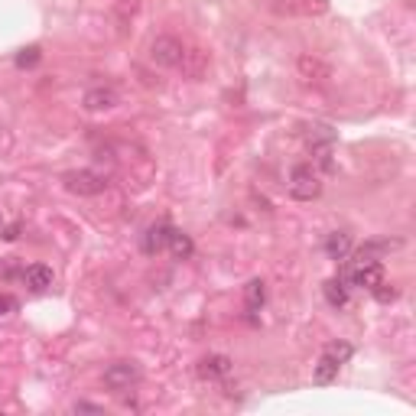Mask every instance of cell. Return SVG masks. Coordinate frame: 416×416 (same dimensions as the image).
I'll return each mask as SVG.
<instances>
[{"label":"cell","mask_w":416,"mask_h":416,"mask_svg":"<svg viewBox=\"0 0 416 416\" xmlns=\"http://www.w3.org/2000/svg\"><path fill=\"white\" fill-rule=\"evenodd\" d=\"M182 56H186V46L176 36H156L150 43V59L160 68H179Z\"/></svg>","instance_id":"4"},{"label":"cell","mask_w":416,"mask_h":416,"mask_svg":"<svg viewBox=\"0 0 416 416\" xmlns=\"http://www.w3.org/2000/svg\"><path fill=\"white\" fill-rule=\"evenodd\" d=\"M231 374V358L228 355H208L199 361V378L205 380H221Z\"/></svg>","instance_id":"8"},{"label":"cell","mask_w":416,"mask_h":416,"mask_svg":"<svg viewBox=\"0 0 416 416\" xmlns=\"http://www.w3.org/2000/svg\"><path fill=\"white\" fill-rule=\"evenodd\" d=\"M290 195L299 202H312L322 195V176L312 163H299L290 172Z\"/></svg>","instance_id":"1"},{"label":"cell","mask_w":416,"mask_h":416,"mask_svg":"<svg viewBox=\"0 0 416 416\" xmlns=\"http://www.w3.org/2000/svg\"><path fill=\"white\" fill-rule=\"evenodd\" d=\"M137 384H140V368L133 361H114L104 368V387L114 390V394H124Z\"/></svg>","instance_id":"3"},{"label":"cell","mask_w":416,"mask_h":416,"mask_svg":"<svg viewBox=\"0 0 416 416\" xmlns=\"http://www.w3.org/2000/svg\"><path fill=\"white\" fill-rule=\"evenodd\" d=\"M75 413H101V407H98V403H75Z\"/></svg>","instance_id":"23"},{"label":"cell","mask_w":416,"mask_h":416,"mask_svg":"<svg viewBox=\"0 0 416 416\" xmlns=\"http://www.w3.org/2000/svg\"><path fill=\"white\" fill-rule=\"evenodd\" d=\"M296 68H299V78H303L306 85H329V78H332V68L322 62L319 56H309V52H303V56L296 59Z\"/></svg>","instance_id":"6"},{"label":"cell","mask_w":416,"mask_h":416,"mask_svg":"<svg viewBox=\"0 0 416 416\" xmlns=\"http://www.w3.org/2000/svg\"><path fill=\"white\" fill-rule=\"evenodd\" d=\"M339 368H341V364H335L332 358L322 355V361L315 364V371H312V380H315V384H332V380L339 378Z\"/></svg>","instance_id":"18"},{"label":"cell","mask_w":416,"mask_h":416,"mask_svg":"<svg viewBox=\"0 0 416 416\" xmlns=\"http://www.w3.org/2000/svg\"><path fill=\"white\" fill-rule=\"evenodd\" d=\"M166 247H170V254L176 257V260H189L192 251H195V244H192V237L186 235V231H176V228H170Z\"/></svg>","instance_id":"12"},{"label":"cell","mask_w":416,"mask_h":416,"mask_svg":"<svg viewBox=\"0 0 416 416\" xmlns=\"http://www.w3.org/2000/svg\"><path fill=\"white\" fill-rule=\"evenodd\" d=\"M0 237H3V241H17V237H20V225H10Z\"/></svg>","instance_id":"24"},{"label":"cell","mask_w":416,"mask_h":416,"mask_svg":"<svg viewBox=\"0 0 416 416\" xmlns=\"http://www.w3.org/2000/svg\"><path fill=\"white\" fill-rule=\"evenodd\" d=\"M274 10H280V13H303V17H312V13H325V10H329V0H286V3H274Z\"/></svg>","instance_id":"9"},{"label":"cell","mask_w":416,"mask_h":416,"mask_svg":"<svg viewBox=\"0 0 416 416\" xmlns=\"http://www.w3.org/2000/svg\"><path fill=\"white\" fill-rule=\"evenodd\" d=\"M62 186H66L72 195H101L107 189V176L95 170H72L62 176Z\"/></svg>","instance_id":"2"},{"label":"cell","mask_w":416,"mask_h":416,"mask_svg":"<svg viewBox=\"0 0 416 416\" xmlns=\"http://www.w3.org/2000/svg\"><path fill=\"white\" fill-rule=\"evenodd\" d=\"M325 254H329L332 260H345V257L351 254V235L348 231H332V235L325 237Z\"/></svg>","instance_id":"13"},{"label":"cell","mask_w":416,"mask_h":416,"mask_svg":"<svg viewBox=\"0 0 416 416\" xmlns=\"http://www.w3.org/2000/svg\"><path fill=\"white\" fill-rule=\"evenodd\" d=\"M325 299H329V306H335V309H341V306L348 303V286H345V280L341 276H332V280H325Z\"/></svg>","instance_id":"16"},{"label":"cell","mask_w":416,"mask_h":416,"mask_svg":"<svg viewBox=\"0 0 416 416\" xmlns=\"http://www.w3.org/2000/svg\"><path fill=\"white\" fill-rule=\"evenodd\" d=\"M351 355H355V348H351L348 341H332V345H325V358H332L335 364H345Z\"/></svg>","instance_id":"19"},{"label":"cell","mask_w":416,"mask_h":416,"mask_svg":"<svg viewBox=\"0 0 416 416\" xmlns=\"http://www.w3.org/2000/svg\"><path fill=\"white\" fill-rule=\"evenodd\" d=\"M400 241H390V237H378V241H368V244L358 247V260H380L384 254H390V251H397Z\"/></svg>","instance_id":"11"},{"label":"cell","mask_w":416,"mask_h":416,"mask_svg":"<svg viewBox=\"0 0 416 416\" xmlns=\"http://www.w3.org/2000/svg\"><path fill=\"white\" fill-rule=\"evenodd\" d=\"M348 280L361 290H374L384 280V267H380V260H358L355 257V264L348 267Z\"/></svg>","instance_id":"5"},{"label":"cell","mask_w":416,"mask_h":416,"mask_svg":"<svg viewBox=\"0 0 416 416\" xmlns=\"http://www.w3.org/2000/svg\"><path fill=\"white\" fill-rule=\"evenodd\" d=\"M39 59H43L39 46H29V49H23V52L17 56V66H20V68H33V66L39 62Z\"/></svg>","instance_id":"20"},{"label":"cell","mask_w":416,"mask_h":416,"mask_svg":"<svg viewBox=\"0 0 416 416\" xmlns=\"http://www.w3.org/2000/svg\"><path fill=\"white\" fill-rule=\"evenodd\" d=\"M179 68L186 72L189 78H202V72L208 68V56L202 52V49H186V56H182Z\"/></svg>","instance_id":"14"},{"label":"cell","mask_w":416,"mask_h":416,"mask_svg":"<svg viewBox=\"0 0 416 416\" xmlns=\"http://www.w3.org/2000/svg\"><path fill=\"white\" fill-rule=\"evenodd\" d=\"M13 309H17V299H13V296H0V319L10 315Z\"/></svg>","instance_id":"22"},{"label":"cell","mask_w":416,"mask_h":416,"mask_svg":"<svg viewBox=\"0 0 416 416\" xmlns=\"http://www.w3.org/2000/svg\"><path fill=\"white\" fill-rule=\"evenodd\" d=\"M166 237H170V225H153L147 228V237H143V251L147 254H160L166 247Z\"/></svg>","instance_id":"15"},{"label":"cell","mask_w":416,"mask_h":416,"mask_svg":"<svg viewBox=\"0 0 416 416\" xmlns=\"http://www.w3.org/2000/svg\"><path fill=\"white\" fill-rule=\"evenodd\" d=\"M267 299V290H264V280H251V283L244 286V303L251 312H257L260 306H264Z\"/></svg>","instance_id":"17"},{"label":"cell","mask_w":416,"mask_h":416,"mask_svg":"<svg viewBox=\"0 0 416 416\" xmlns=\"http://www.w3.org/2000/svg\"><path fill=\"white\" fill-rule=\"evenodd\" d=\"M23 283L33 290V293H43V290H49L52 286V270H49L46 264H33L23 270Z\"/></svg>","instance_id":"10"},{"label":"cell","mask_w":416,"mask_h":416,"mask_svg":"<svg viewBox=\"0 0 416 416\" xmlns=\"http://www.w3.org/2000/svg\"><path fill=\"white\" fill-rule=\"evenodd\" d=\"M371 293H374V299H378V303H394V299H397V290H394V283H384V280H380V283L374 286Z\"/></svg>","instance_id":"21"},{"label":"cell","mask_w":416,"mask_h":416,"mask_svg":"<svg viewBox=\"0 0 416 416\" xmlns=\"http://www.w3.org/2000/svg\"><path fill=\"white\" fill-rule=\"evenodd\" d=\"M82 104H85V111H111V107H117L121 104V95L114 91V88H88L85 98H82Z\"/></svg>","instance_id":"7"}]
</instances>
